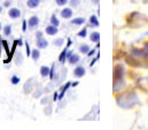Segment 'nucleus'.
Instances as JSON below:
<instances>
[{
  "mask_svg": "<svg viewBox=\"0 0 148 130\" xmlns=\"http://www.w3.org/2000/svg\"><path fill=\"white\" fill-rule=\"evenodd\" d=\"M47 45H48V43H47V40L42 37L41 32H38L37 33V46H38V48H45V47H47Z\"/></svg>",
  "mask_w": 148,
  "mask_h": 130,
  "instance_id": "obj_1",
  "label": "nucleus"
},
{
  "mask_svg": "<svg viewBox=\"0 0 148 130\" xmlns=\"http://www.w3.org/2000/svg\"><path fill=\"white\" fill-rule=\"evenodd\" d=\"M8 15H9L12 19H17V17L21 16V12H20V9H17V8H10L9 12H8Z\"/></svg>",
  "mask_w": 148,
  "mask_h": 130,
  "instance_id": "obj_2",
  "label": "nucleus"
},
{
  "mask_svg": "<svg viewBox=\"0 0 148 130\" xmlns=\"http://www.w3.org/2000/svg\"><path fill=\"white\" fill-rule=\"evenodd\" d=\"M74 74H75V76H77V77H83V76L85 75V69H84V67L79 66V67L75 68Z\"/></svg>",
  "mask_w": 148,
  "mask_h": 130,
  "instance_id": "obj_3",
  "label": "nucleus"
},
{
  "mask_svg": "<svg viewBox=\"0 0 148 130\" xmlns=\"http://www.w3.org/2000/svg\"><path fill=\"white\" fill-rule=\"evenodd\" d=\"M61 16H62L63 19H70V17L73 16V10H71L70 8H64V9H62V12H61Z\"/></svg>",
  "mask_w": 148,
  "mask_h": 130,
  "instance_id": "obj_4",
  "label": "nucleus"
},
{
  "mask_svg": "<svg viewBox=\"0 0 148 130\" xmlns=\"http://www.w3.org/2000/svg\"><path fill=\"white\" fill-rule=\"evenodd\" d=\"M38 24H39V19H38V16H32V17H30L29 19V28H35V27H37Z\"/></svg>",
  "mask_w": 148,
  "mask_h": 130,
  "instance_id": "obj_5",
  "label": "nucleus"
},
{
  "mask_svg": "<svg viewBox=\"0 0 148 130\" xmlns=\"http://www.w3.org/2000/svg\"><path fill=\"white\" fill-rule=\"evenodd\" d=\"M46 33L47 35H51V36H54V35H56L58 33V27H55V26H48L47 28H46Z\"/></svg>",
  "mask_w": 148,
  "mask_h": 130,
  "instance_id": "obj_6",
  "label": "nucleus"
},
{
  "mask_svg": "<svg viewBox=\"0 0 148 130\" xmlns=\"http://www.w3.org/2000/svg\"><path fill=\"white\" fill-rule=\"evenodd\" d=\"M49 71H51V69H49L48 67H46V66H44V67L40 68V74H41L42 77H47V76H49Z\"/></svg>",
  "mask_w": 148,
  "mask_h": 130,
  "instance_id": "obj_7",
  "label": "nucleus"
},
{
  "mask_svg": "<svg viewBox=\"0 0 148 130\" xmlns=\"http://www.w3.org/2000/svg\"><path fill=\"white\" fill-rule=\"evenodd\" d=\"M39 3H40V0H28V2H27L28 7H30V8H36L38 7Z\"/></svg>",
  "mask_w": 148,
  "mask_h": 130,
  "instance_id": "obj_8",
  "label": "nucleus"
},
{
  "mask_svg": "<svg viewBox=\"0 0 148 130\" xmlns=\"http://www.w3.org/2000/svg\"><path fill=\"white\" fill-rule=\"evenodd\" d=\"M79 61V55H77V54H71L70 57H69V62L71 64V65H75V64H77Z\"/></svg>",
  "mask_w": 148,
  "mask_h": 130,
  "instance_id": "obj_9",
  "label": "nucleus"
},
{
  "mask_svg": "<svg viewBox=\"0 0 148 130\" xmlns=\"http://www.w3.org/2000/svg\"><path fill=\"white\" fill-rule=\"evenodd\" d=\"M70 85H71V84H70V82H68L66 85H63V86H62V89H61V93H60V96H59V99H62V98H63L64 93H66V91L68 90V88H69Z\"/></svg>",
  "mask_w": 148,
  "mask_h": 130,
  "instance_id": "obj_10",
  "label": "nucleus"
},
{
  "mask_svg": "<svg viewBox=\"0 0 148 130\" xmlns=\"http://www.w3.org/2000/svg\"><path fill=\"white\" fill-rule=\"evenodd\" d=\"M68 48H69V47H68V46H66V48H64V50L62 51V53H61V55H60V58H59V60H60L61 62H64V61H66V58H67L66 55H67Z\"/></svg>",
  "mask_w": 148,
  "mask_h": 130,
  "instance_id": "obj_11",
  "label": "nucleus"
},
{
  "mask_svg": "<svg viewBox=\"0 0 148 130\" xmlns=\"http://www.w3.org/2000/svg\"><path fill=\"white\" fill-rule=\"evenodd\" d=\"M84 22H85V19H84V17H77V19L71 20V23H73V24H77V26L83 24Z\"/></svg>",
  "mask_w": 148,
  "mask_h": 130,
  "instance_id": "obj_12",
  "label": "nucleus"
},
{
  "mask_svg": "<svg viewBox=\"0 0 148 130\" xmlns=\"http://www.w3.org/2000/svg\"><path fill=\"white\" fill-rule=\"evenodd\" d=\"M99 39H100V33L99 32H93L91 35V40H92L93 43H98Z\"/></svg>",
  "mask_w": 148,
  "mask_h": 130,
  "instance_id": "obj_13",
  "label": "nucleus"
},
{
  "mask_svg": "<svg viewBox=\"0 0 148 130\" xmlns=\"http://www.w3.org/2000/svg\"><path fill=\"white\" fill-rule=\"evenodd\" d=\"M51 23H52L53 26H55V27H58V26L60 24V21L58 20V17H56L55 15H52V17H51Z\"/></svg>",
  "mask_w": 148,
  "mask_h": 130,
  "instance_id": "obj_14",
  "label": "nucleus"
},
{
  "mask_svg": "<svg viewBox=\"0 0 148 130\" xmlns=\"http://www.w3.org/2000/svg\"><path fill=\"white\" fill-rule=\"evenodd\" d=\"M31 57H32V59H34V60H36V61H37L38 59H39V57H40L39 51H38V50H34V51L31 52Z\"/></svg>",
  "mask_w": 148,
  "mask_h": 130,
  "instance_id": "obj_15",
  "label": "nucleus"
},
{
  "mask_svg": "<svg viewBox=\"0 0 148 130\" xmlns=\"http://www.w3.org/2000/svg\"><path fill=\"white\" fill-rule=\"evenodd\" d=\"M90 22H91V24H93V26H95V27L99 26V21H98V19H97L95 16H91Z\"/></svg>",
  "mask_w": 148,
  "mask_h": 130,
  "instance_id": "obj_16",
  "label": "nucleus"
},
{
  "mask_svg": "<svg viewBox=\"0 0 148 130\" xmlns=\"http://www.w3.org/2000/svg\"><path fill=\"white\" fill-rule=\"evenodd\" d=\"M3 32L6 36H9L10 33H12V27L10 26H6L5 28H3Z\"/></svg>",
  "mask_w": 148,
  "mask_h": 130,
  "instance_id": "obj_17",
  "label": "nucleus"
},
{
  "mask_svg": "<svg viewBox=\"0 0 148 130\" xmlns=\"http://www.w3.org/2000/svg\"><path fill=\"white\" fill-rule=\"evenodd\" d=\"M79 50H80V52H82V53H88V51H90V48H88V46H87V45H82Z\"/></svg>",
  "mask_w": 148,
  "mask_h": 130,
  "instance_id": "obj_18",
  "label": "nucleus"
},
{
  "mask_svg": "<svg viewBox=\"0 0 148 130\" xmlns=\"http://www.w3.org/2000/svg\"><path fill=\"white\" fill-rule=\"evenodd\" d=\"M10 82H12L13 84H17V83H20V78H18L17 76H12Z\"/></svg>",
  "mask_w": 148,
  "mask_h": 130,
  "instance_id": "obj_19",
  "label": "nucleus"
},
{
  "mask_svg": "<svg viewBox=\"0 0 148 130\" xmlns=\"http://www.w3.org/2000/svg\"><path fill=\"white\" fill-rule=\"evenodd\" d=\"M54 69H55V65L52 66V68H51V71H49V77H51V80H53V78H54V74H55Z\"/></svg>",
  "mask_w": 148,
  "mask_h": 130,
  "instance_id": "obj_20",
  "label": "nucleus"
},
{
  "mask_svg": "<svg viewBox=\"0 0 148 130\" xmlns=\"http://www.w3.org/2000/svg\"><path fill=\"white\" fill-rule=\"evenodd\" d=\"M86 32H87V30H86V28H84V29H82L79 32H78V37H85L86 36Z\"/></svg>",
  "mask_w": 148,
  "mask_h": 130,
  "instance_id": "obj_21",
  "label": "nucleus"
},
{
  "mask_svg": "<svg viewBox=\"0 0 148 130\" xmlns=\"http://www.w3.org/2000/svg\"><path fill=\"white\" fill-rule=\"evenodd\" d=\"M25 47H27V54H28V57L31 55V50H30V46H29V43L28 41H25Z\"/></svg>",
  "mask_w": 148,
  "mask_h": 130,
  "instance_id": "obj_22",
  "label": "nucleus"
},
{
  "mask_svg": "<svg viewBox=\"0 0 148 130\" xmlns=\"http://www.w3.org/2000/svg\"><path fill=\"white\" fill-rule=\"evenodd\" d=\"M56 1V3L59 5V6H63V5H66L67 3V1L68 0H55Z\"/></svg>",
  "mask_w": 148,
  "mask_h": 130,
  "instance_id": "obj_23",
  "label": "nucleus"
},
{
  "mask_svg": "<svg viewBox=\"0 0 148 130\" xmlns=\"http://www.w3.org/2000/svg\"><path fill=\"white\" fill-rule=\"evenodd\" d=\"M62 43H63V39H56V40L54 41V44H55L58 47H59V46H61V45H62Z\"/></svg>",
  "mask_w": 148,
  "mask_h": 130,
  "instance_id": "obj_24",
  "label": "nucleus"
},
{
  "mask_svg": "<svg viewBox=\"0 0 148 130\" xmlns=\"http://www.w3.org/2000/svg\"><path fill=\"white\" fill-rule=\"evenodd\" d=\"M27 28H28V27H27V21L24 20V21H23V24H22V30H23V31H27Z\"/></svg>",
  "mask_w": 148,
  "mask_h": 130,
  "instance_id": "obj_25",
  "label": "nucleus"
},
{
  "mask_svg": "<svg viewBox=\"0 0 148 130\" xmlns=\"http://www.w3.org/2000/svg\"><path fill=\"white\" fill-rule=\"evenodd\" d=\"M87 54H88V57H92V55L94 54V50H93V51H88V53H87Z\"/></svg>",
  "mask_w": 148,
  "mask_h": 130,
  "instance_id": "obj_26",
  "label": "nucleus"
},
{
  "mask_svg": "<svg viewBox=\"0 0 148 130\" xmlns=\"http://www.w3.org/2000/svg\"><path fill=\"white\" fill-rule=\"evenodd\" d=\"M71 54H73V52H71V51H69V52H67V55H66V57H67V58L69 59V57H70Z\"/></svg>",
  "mask_w": 148,
  "mask_h": 130,
  "instance_id": "obj_27",
  "label": "nucleus"
},
{
  "mask_svg": "<svg viewBox=\"0 0 148 130\" xmlns=\"http://www.w3.org/2000/svg\"><path fill=\"white\" fill-rule=\"evenodd\" d=\"M77 3H78V1H77V0H73V1H71V5H73V6L77 5Z\"/></svg>",
  "mask_w": 148,
  "mask_h": 130,
  "instance_id": "obj_28",
  "label": "nucleus"
},
{
  "mask_svg": "<svg viewBox=\"0 0 148 130\" xmlns=\"http://www.w3.org/2000/svg\"><path fill=\"white\" fill-rule=\"evenodd\" d=\"M17 44H18V45L21 46V45L23 44V41H22V39H18V40H17Z\"/></svg>",
  "mask_w": 148,
  "mask_h": 130,
  "instance_id": "obj_29",
  "label": "nucleus"
},
{
  "mask_svg": "<svg viewBox=\"0 0 148 130\" xmlns=\"http://www.w3.org/2000/svg\"><path fill=\"white\" fill-rule=\"evenodd\" d=\"M58 96H59L58 92H55V93H54V100H55V101H56V99H58Z\"/></svg>",
  "mask_w": 148,
  "mask_h": 130,
  "instance_id": "obj_30",
  "label": "nucleus"
},
{
  "mask_svg": "<svg viewBox=\"0 0 148 130\" xmlns=\"http://www.w3.org/2000/svg\"><path fill=\"white\" fill-rule=\"evenodd\" d=\"M71 85H73V86H77V85H78V82H75V83L71 84Z\"/></svg>",
  "mask_w": 148,
  "mask_h": 130,
  "instance_id": "obj_31",
  "label": "nucleus"
},
{
  "mask_svg": "<svg viewBox=\"0 0 148 130\" xmlns=\"http://www.w3.org/2000/svg\"><path fill=\"white\" fill-rule=\"evenodd\" d=\"M1 10H2V8H1V7H0V13H1Z\"/></svg>",
  "mask_w": 148,
  "mask_h": 130,
  "instance_id": "obj_32",
  "label": "nucleus"
},
{
  "mask_svg": "<svg viewBox=\"0 0 148 130\" xmlns=\"http://www.w3.org/2000/svg\"><path fill=\"white\" fill-rule=\"evenodd\" d=\"M0 30H1V23H0Z\"/></svg>",
  "mask_w": 148,
  "mask_h": 130,
  "instance_id": "obj_33",
  "label": "nucleus"
}]
</instances>
